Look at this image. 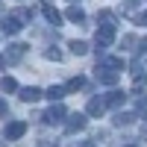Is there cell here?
I'll list each match as a JSON object with an SVG mask.
<instances>
[{
	"instance_id": "obj_9",
	"label": "cell",
	"mask_w": 147,
	"mask_h": 147,
	"mask_svg": "<svg viewBox=\"0 0 147 147\" xmlns=\"http://www.w3.org/2000/svg\"><path fill=\"white\" fill-rule=\"evenodd\" d=\"M97 24H100V27L115 30V27H118V15H115L112 9H100V12H97Z\"/></svg>"
},
{
	"instance_id": "obj_30",
	"label": "cell",
	"mask_w": 147,
	"mask_h": 147,
	"mask_svg": "<svg viewBox=\"0 0 147 147\" xmlns=\"http://www.w3.org/2000/svg\"><path fill=\"white\" fill-rule=\"evenodd\" d=\"M124 147H138V144H124Z\"/></svg>"
},
{
	"instance_id": "obj_2",
	"label": "cell",
	"mask_w": 147,
	"mask_h": 147,
	"mask_svg": "<svg viewBox=\"0 0 147 147\" xmlns=\"http://www.w3.org/2000/svg\"><path fill=\"white\" fill-rule=\"evenodd\" d=\"M65 118H68V112H65V106H62V103H53V106H50V109H47V112L41 115V121H44L47 127H56V124H62Z\"/></svg>"
},
{
	"instance_id": "obj_28",
	"label": "cell",
	"mask_w": 147,
	"mask_h": 147,
	"mask_svg": "<svg viewBox=\"0 0 147 147\" xmlns=\"http://www.w3.org/2000/svg\"><path fill=\"white\" fill-rule=\"evenodd\" d=\"M0 68H6V59H3V56H0Z\"/></svg>"
},
{
	"instance_id": "obj_7",
	"label": "cell",
	"mask_w": 147,
	"mask_h": 147,
	"mask_svg": "<svg viewBox=\"0 0 147 147\" xmlns=\"http://www.w3.org/2000/svg\"><path fill=\"white\" fill-rule=\"evenodd\" d=\"M94 77H97V82H103V85H118V80H121V74H115V71H109V68H103V65H97V71H94Z\"/></svg>"
},
{
	"instance_id": "obj_14",
	"label": "cell",
	"mask_w": 147,
	"mask_h": 147,
	"mask_svg": "<svg viewBox=\"0 0 147 147\" xmlns=\"http://www.w3.org/2000/svg\"><path fill=\"white\" fill-rule=\"evenodd\" d=\"M100 65H103V68H109V71H115V74H121V71L127 68V65H124V59H118V56H109V59H103Z\"/></svg>"
},
{
	"instance_id": "obj_19",
	"label": "cell",
	"mask_w": 147,
	"mask_h": 147,
	"mask_svg": "<svg viewBox=\"0 0 147 147\" xmlns=\"http://www.w3.org/2000/svg\"><path fill=\"white\" fill-rule=\"evenodd\" d=\"M132 118H136L132 112H118V115H115V127H127V124H132Z\"/></svg>"
},
{
	"instance_id": "obj_5",
	"label": "cell",
	"mask_w": 147,
	"mask_h": 147,
	"mask_svg": "<svg viewBox=\"0 0 147 147\" xmlns=\"http://www.w3.org/2000/svg\"><path fill=\"white\" fill-rule=\"evenodd\" d=\"M24 132H27V121H12V124H6L3 136H6V141H18Z\"/></svg>"
},
{
	"instance_id": "obj_1",
	"label": "cell",
	"mask_w": 147,
	"mask_h": 147,
	"mask_svg": "<svg viewBox=\"0 0 147 147\" xmlns=\"http://www.w3.org/2000/svg\"><path fill=\"white\" fill-rule=\"evenodd\" d=\"M24 30V21H21V15L15 12V15H6V18H0V32L3 35H18Z\"/></svg>"
},
{
	"instance_id": "obj_16",
	"label": "cell",
	"mask_w": 147,
	"mask_h": 147,
	"mask_svg": "<svg viewBox=\"0 0 147 147\" xmlns=\"http://www.w3.org/2000/svg\"><path fill=\"white\" fill-rule=\"evenodd\" d=\"M65 18H68V21H74V24H85V12H82L80 6H71V9L65 12Z\"/></svg>"
},
{
	"instance_id": "obj_27",
	"label": "cell",
	"mask_w": 147,
	"mask_h": 147,
	"mask_svg": "<svg viewBox=\"0 0 147 147\" xmlns=\"http://www.w3.org/2000/svg\"><path fill=\"white\" fill-rule=\"evenodd\" d=\"M141 50H144V53H147V38H144V41H141Z\"/></svg>"
},
{
	"instance_id": "obj_10",
	"label": "cell",
	"mask_w": 147,
	"mask_h": 147,
	"mask_svg": "<svg viewBox=\"0 0 147 147\" xmlns=\"http://www.w3.org/2000/svg\"><path fill=\"white\" fill-rule=\"evenodd\" d=\"M144 82H147V71L141 68V62H136V65H132V88L141 91V88H144Z\"/></svg>"
},
{
	"instance_id": "obj_17",
	"label": "cell",
	"mask_w": 147,
	"mask_h": 147,
	"mask_svg": "<svg viewBox=\"0 0 147 147\" xmlns=\"http://www.w3.org/2000/svg\"><path fill=\"white\" fill-rule=\"evenodd\" d=\"M80 88H85V77H74V80L65 82V91H68V94H71V91H80Z\"/></svg>"
},
{
	"instance_id": "obj_12",
	"label": "cell",
	"mask_w": 147,
	"mask_h": 147,
	"mask_svg": "<svg viewBox=\"0 0 147 147\" xmlns=\"http://www.w3.org/2000/svg\"><path fill=\"white\" fill-rule=\"evenodd\" d=\"M103 100H106V109H109V106H121V103L127 100V94L115 88V91H109V94H103Z\"/></svg>"
},
{
	"instance_id": "obj_20",
	"label": "cell",
	"mask_w": 147,
	"mask_h": 147,
	"mask_svg": "<svg viewBox=\"0 0 147 147\" xmlns=\"http://www.w3.org/2000/svg\"><path fill=\"white\" fill-rule=\"evenodd\" d=\"M71 53L74 56H85V53H88V44H85V41H71Z\"/></svg>"
},
{
	"instance_id": "obj_26",
	"label": "cell",
	"mask_w": 147,
	"mask_h": 147,
	"mask_svg": "<svg viewBox=\"0 0 147 147\" xmlns=\"http://www.w3.org/2000/svg\"><path fill=\"white\" fill-rule=\"evenodd\" d=\"M80 147H97V144H94V141H82Z\"/></svg>"
},
{
	"instance_id": "obj_8",
	"label": "cell",
	"mask_w": 147,
	"mask_h": 147,
	"mask_svg": "<svg viewBox=\"0 0 147 147\" xmlns=\"http://www.w3.org/2000/svg\"><path fill=\"white\" fill-rule=\"evenodd\" d=\"M103 112H106V100L103 97H91L88 106H85V115L88 118H103Z\"/></svg>"
},
{
	"instance_id": "obj_15",
	"label": "cell",
	"mask_w": 147,
	"mask_h": 147,
	"mask_svg": "<svg viewBox=\"0 0 147 147\" xmlns=\"http://www.w3.org/2000/svg\"><path fill=\"white\" fill-rule=\"evenodd\" d=\"M41 9H44V18H47V21H50V24H53V27H59V24H62V15H59V12H56V9H53L50 3H44Z\"/></svg>"
},
{
	"instance_id": "obj_18",
	"label": "cell",
	"mask_w": 147,
	"mask_h": 147,
	"mask_svg": "<svg viewBox=\"0 0 147 147\" xmlns=\"http://www.w3.org/2000/svg\"><path fill=\"white\" fill-rule=\"evenodd\" d=\"M0 91H3V94H9V91H18V82L12 80V77H3V80H0Z\"/></svg>"
},
{
	"instance_id": "obj_31",
	"label": "cell",
	"mask_w": 147,
	"mask_h": 147,
	"mask_svg": "<svg viewBox=\"0 0 147 147\" xmlns=\"http://www.w3.org/2000/svg\"><path fill=\"white\" fill-rule=\"evenodd\" d=\"M44 3H50V0H44Z\"/></svg>"
},
{
	"instance_id": "obj_32",
	"label": "cell",
	"mask_w": 147,
	"mask_h": 147,
	"mask_svg": "<svg viewBox=\"0 0 147 147\" xmlns=\"http://www.w3.org/2000/svg\"><path fill=\"white\" fill-rule=\"evenodd\" d=\"M144 136H147V129H144Z\"/></svg>"
},
{
	"instance_id": "obj_22",
	"label": "cell",
	"mask_w": 147,
	"mask_h": 147,
	"mask_svg": "<svg viewBox=\"0 0 147 147\" xmlns=\"http://www.w3.org/2000/svg\"><path fill=\"white\" fill-rule=\"evenodd\" d=\"M44 59H50V62H59V59H62V53H59L56 47H47V50H44Z\"/></svg>"
},
{
	"instance_id": "obj_24",
	"label": "cell",
	"mask_w": 147,
	"mask_h": 147,
	"mask_svg": "<svg viewBox=\"0 0 147 147\" xmlns=\"http://www.w3.org/2000/svg\"><path fill=\"white\" fill-rule=\"evenodd\" d=\"M6 115H9V106H6L3 97H0V118H6Z\"/></svg>"
},
{
	"instance_id": "obj_6",
	"label": "cell",
	"mask_w": 147,
	"mask_h": 147,
	"mask_svg": "<svg viewBox=\"0 0 147 147\" xmlns=\"http://www.w3.org/2000/svg\"><path fill=\"white\" fill-rule=\"evenodd\" d=\"M24 53H27V44H21V41H15V44H9L6 47V65H15V62H21L24 59Z\"/></svg>"
},
{
	"instance_id": "obj_13",
	"label": "cell",
	"mask_w": 147,
	"mask_h": 147,
	"mask_svg": "<svg viewBox=\"0 0 147 147\" xmlns=\"http://www.w3.org/2000/svg\"><path fill=\"white\" fill-rule=\"evenodd\" d=\"M65 94H68V91H65V85H50V88L44 91V97H50V103H59Z\"/></svg>"
},
{
	"instance_id": "obj_11",
	"label": "cell",
	"mask_w": 147,
	"mask_h": 147,
	"mask_svg": "<svg viewBox=\"0 0 147 147\" xmlns=\"http://www.w3.org/2000/svg\"><path fill=\"white\" fill-rule=\"evenodd\" d=\"M18 94H21V100H24V103H35L38 97H44V91H41V88H35V85H27V88H21Z\"/></svg>"
},
{
	"instance_id": "obj_4",
	"label": "cell",
	"mask_w": 147,
	"mask_h": 147,
	"mask_svg": "<svg viewBox=\"0 0 147 147\" xmlns=\"http://www.w3.org/2000/svg\"><path fill=\"white\" fill-rule=\"evenodd\" d=\"M85 127H88V115H82V112H74V115H68V121H65V129H68V132H82Z\"/></svg>"
},
{
	"instance_id": "obj_23",
	"label": "cell",
	"mask_w": 147,
	"mask_h": 147,
	"mask_svg": "<svg viewBox=\"0 0 147 147\" xmlns=\"http://www.w3.org/2000/svg\"><path fill=\"white\" fill-rule=\"evenodd\" d=\"M138 3H141V0H124V12H132Z\"/></svg>"
},
{
	"instance_id": "obj_21",
	"label": "cell",
	"mask_w": 147,
	"mask_h": 147,
	"mask_svg": "<svg viewBox=\"0 0 147 147\" xmlns=\"http://www.w3.org/2000/svg\"><path fill=\"white\" fill-rule=\"evenodd\" d=\"M136 118H144V121H147V97H141V100H138V109H136Z\"/></svg>"
},
{
	"instance_id": "obj_3",
	"label": "cell",
	"mask_w": 147,
	"mask_h": 147,
	"mask_svg": "<svg viewBox=\"0 0 147 147\" xmlns=\"http://www.w3.org/2000/svg\"><path fill=\"white\" fill-rule=\"evenodd\" d=\"M112 41H115V30H109V27H100V30H97V35H94V47H97V53H103Z\"/></svg>"
},
{
	"instance_id": "obj_25",
	"label": "cell",
	"mask_w": 147,
	"mask_h": 147,
	"mask_svg": "<svg viewBox=\"0 0 147 147\" xmlns=\"http://www.w3.org/2000/svg\"><path fill=\"white\" fill-rule=\"evenodd\" d=\"M136 24H141V27H147V12H141V15H136Z\"/></svg>"
},
{
	"instance_id": "obj_29",
	"label": "cell",
	"mask_w": 147,
	"mask_h": 147,
	"mask_svg": "<svg viewBox=\"0 0 147 147\" xmlns=\"http://www.w3.org/2000/svg\"><path fill=\"white\" fill-rule=\"evenodd\" d=\"M77 3H80V0H71V6H77Z\"/></svg>"
}]
</instances>
